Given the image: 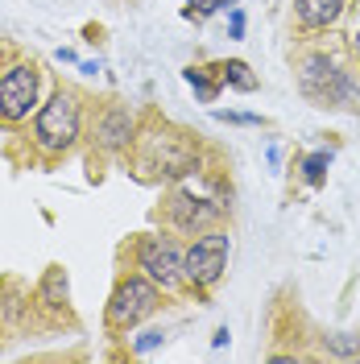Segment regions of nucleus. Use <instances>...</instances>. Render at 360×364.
I'll return each mask as SVG.
<instances>
[{"mask_svg": "<svg viewBox=\"0 0 360 364\" xmlns=\"http://www.w3.org/2000/svg\"><path fill=\"white\" fill-rule=\"evenodd\" d=\"M298 83H302V95L315 100V104H323V108H356L360 104V87L352 83V75L339 70L327 54L302 58Z\"/></svg>", "mask_w": 360, "mask_h": 364, "instance_id": "nucleus-1", "label": "nucleus"}, {"mask_svg": "<svg viewBox=\"0 0 360 364\" xmlns=\"http://www.w3.org/2000/svg\"><path fill=\"white\" fill-rule=\"evenodd\" d=\"M33 141L46 154H67L70 145L79 141V100L70 91H54L38 108L33 120Z\"/></svg>", "mask_w": 360, "mask_h": 364, "instance_id": "nucleus-2", "label": "nucleus"}, {"mask_svg": "<svg viewBox=\"0 0 360 364\" xmlns=\"http://www.w3.org/2000/svg\"><path fill=\"white\" fill-rule=\"evenodd\" d=\"M158 311V286L145 277V273H137V277H125L120 286H116V294L108 298V323L112 327H137L145 315H154Z\"/></svg>", "mask_w": 360, "mask_h": 364, "instance_id": "nucleus-3", "label": "nucleus"}, {"mask_svg": "<svg viewBox=\"0 0 360 364\" xmlns=\"http://www.w3.org/2000/svg\"><path fill=\"white\" fill-rule=\"evenodd\" d=\"M228 269V236L224 232H207L199 236L191 249L182 252V273H186V282L191 286H216Z\"/></svg>", "mask_w": 360, "mask_h": 364, "instance_id": "nucleus-4", "label": "nucleus"}, {"mask_svg": "<svg viewBox=\"0 0 360 364\" xmlns=\"http://www.w3.org/2000/svg\"><path fill=\"white\" fill-rule=\"evenodd\" d=\"M137 265H141V273H145L158 290H179L182 282H186V273H182V252H179V245L166 240V236H145L141 249H137Z\"/></svg>", "mask_w": 360, "mask_h": 364, "instance_id": "nucleus-5", "label": "nucleus"}, {"mask_svg": "<svg viewBox=\"0 0 360 364\" xmlns=\"http://www.w3.org/2000/svg\"><path fill=\"white\" fill-rule=\"evenodd\" d=\"M38 104V67L17 63L0 75V120L4 124H17L33 112Z\"/></svg>", "mask_w": 360, "mask_h": 364, "instance_id": "nucleus-6", "label": "nucleus"}, {"mask_svg": "<svg viewBox=\"0 0 360 364\" xmlns=\"http://www.w3.org/2000/svg\"><path fill=\"white\" fill-rule=\"evenodd\" d=\"M220 215H224L220 203L199 199V195H186V191H179V195L170 199V220H174V228H182V232H203V228L216 224Z\"/></svg>", "mask_w": 360, "mask_h": 364, "instance_id": "nucleus-7", "label": "nucleus"}, {"mask_svg": "<svg viewBox=\"0 0 360 364\" xmlns=\"http://www.w3.org/2000/svg\"><path fill=\"white\" fill-rule=\"evenodd\" d=\"M95 145L104 149V154H120V149H129L133 145V112L129 108H104L100 116V124H95Z\"/></svg>", "mask_w": 360, "mask_h": 364, "instance_id": "nucleus-8", "label": "nucleus"}, {"mask_svg": "<svg viewBox=\"0 0 360 364\" xmlns=\"http://www.w3.org/2000/svg\"><path fill=\"white\" fill-rule=\"evenodd\" d=\"M294 13H298V25L307 29H327L339 21L344 0H294Z\"/></svg>", "mask_w": 360, "mask_h": 364, "instance_id": "nucleus-9", "label": "nucleus"}, {"mask_svg": "<svg viewBox=\"0 0 360 364\" xmlns=\"http://www.w3.org/2000/svg\"><path fill=\"white\" fill-rule=\"evenodd\" d=\"M216 75H220V83L224 87H236V91H257V79L248 75L245 63H220V67H211Z\"/></svg>", "mask_w": 360, "mask_h": 364, "instance_id": "nucleus-10", "label": "nucleus"}, {"mask_svg": "<svg viewBox=\"0 0 360 364\" xmlns=\"http://www.w3.org/2000/svg\"><path fill=\"white\" fill-rule=\"evenodd\" d=\"M182 75H186V83H191V87L199 91V100H203V104H211V100H216V95H220V87H216V83H211V79H207V70L191 67V70H182Z\"/></svg>", "mask_w": 360, "mask_h": 364, "instance_id": "nucleus-11", "label": "nucleus"}, {"mask_svg": "<svg viewBox=\"0 0 360 364\" xmlns=\"http://www.w3.org/2000/svg\"><path fill=\"white\" fill-rule=\"evenodd\" d=\"M327 166H332V154H311V158L302 161V178L311 182V186H319V182L327 178Z\"/></svg>", "mask_w": 360, "mask_h": 364, "instance_id": "nucleus-12", "label": "nucleus"}, {"mask_svg": "<svg viewBox=\"0 0 360 364\" xmlns=\"http://www.w3.org/2000/svg\"><path fill=\"white\" fill-rule=\"evenodd\" d=\"M42 294L50 298V306H58V294H67V273H63V269H50V273H46Z\"/></svg>", "mask_w": 360, "mask_h": 364, "instance_id": "nucleus-13", "label": "nucleus"}, {"mask_svg": "<svg viewBox=\"0 0 360 364\" xmlns=\"http://www.w3.org/2000/svg\"><path fill=\"white\" fill-rule=\"evenodd\" d=\"M236 0H191V9H186V17H207V13H216V9H232Z\"/></svg>", "mask_w": 360, "mask_h": 364, "instance_id": "nucleus-14", "label": "nucleus"}, {"mask_svg": "<svg viewBox=\"0 0 360 364\" xmlns=\"http://www.w3.org/2000/svg\"><path fill=\"white\" fill-rule=\"evenodd\" d=\"M162 340H166V331H141V336H137V352H149V348H158Z\"/></svg>", "mask_w": 360, "mask_h": 364, "instance_id": "nucleus-15", "label": "nucleus"}, {"mask_svg": "<svg viewBox=\"0 0 360 364\" xmlns=\"http://www.w3.org/2000/svg\"><path fill=\"white\" fill-rule=\"evenodd\" d=\"M327 348H332V352H339V356H348V352H360L356 340H348V336H332V340H327Z\"/></svg>", "mask_w": 360, "mask_h": 364, "instance_id": "nucleus-16", "label": "nucleus"}, {"mask_svg": "<svg viewBox=\"0 0 360 364\" xmlns=\"http://www.w3.org/2000/svg\"><path fill=\"white\" fill-rule=\"evenodd\" d=\"M220 120H228V124H261V116H248V112H216Z\"/></svg>", "mask_w": 360, "mask_h": 364, "instance_id": "nucleus-17", "label": "nucleus"}, {"mask_svg": "<svg viewBox=\"0 0 360 364\" xmlns=\"http://www.w3.org/2000/svg\"><path fill=\"white\" fill-rule=\"evenodd\" d=\"M240 29H245V17H240V13H232V38H240Z\"/></svg>", "mask_w": 360, "mask_h": 364, "instance_id": "nucleus-18", "label": "nucleus"}, {"mask_svg": "<svg viewBox=\"0 0 360 364\" xmlns=\"http://www.w3.org/2000/svg\"><path fill=\"white\" fill-rule=\"evenodd\" d=\"M352 50H356V58H360V33H356V42H352Z\"/></svg>", "mask_w": 360, "mask_h": 364, "instance_id": "nucleus-19", "label": "nucleus"}]
</instances>
